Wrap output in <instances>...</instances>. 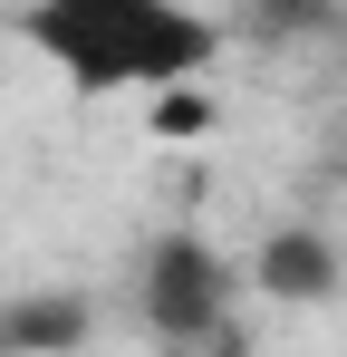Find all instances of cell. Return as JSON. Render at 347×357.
I'll return each mask as SVG.
<instances>
[{
	"instance_id": "1",
	"label": "cell",
	"mask_w": 347,
	"mask_h": 357,
	"mask_svg": "<svg viewBox=\"0 0 347 357\" xmlns=\"http://www.w3.org/2000/svg\"><path fill=\"white\" fill-rule=\"evenodd\" d=\"M10 29L77 97H174L222 59V20L193 0H20Z\"/></svg>"
},
{
	"instance_id": "2",
	"label": "cell",
	"mask_w": 347,
	"mask_h": 357,
	"mask_svg": "<svg viewBox=\"0 0 347 357\" xmlns=\"http://www.w3.org/2000/svg\"><path fill=\"white\" fill-rule=\"evenodd\" d=\"M231 299H241V271H231L222 241L203 232H164L145 261H135V309L164 348H213L231 328Z\"/></svg>"
},
{
	"instance_id": "3",
	"label": "cell",
	"mask_w": 347,
	"mask_h": 357,
	"mask_svg": "<svg viewBox=\"0 0 347 357\" xmlns=\"http://www.w3.org/2000/svg\"><path fill=\"white\" fill-rule=\"evenodd\" d=\"M251 280L270 299H328L338 290V241L318 232V222H280V232L251 251Z\"/></svg>"
},
{
	"instance_id": "4",
	"label": "cell",
	"mask_w": 347,
	"mask_h": 357,
	"mask_svg": "<svg viewBox=\"0 0 347 357\" xmlns=\"http://www.w3.org/2000/svg\"><path fill=\"white\" fill-rule=\"evenodd\" d=\"M87 328H97V309H87L77 290H29V299H0V357H68Z\"/></svg>"
},
{
	"instance_id": "5",
	"label": "cell",
	"mask_w": 347,
	"mask_h": 357,
	"mask_svg": "<svg viewBox=\"0 0 347 357\" xmlns=\"http://www.w3.org/2000/svg\"><path fill=\"white\" fill-rule=\"evenodd\" d=\"M261 29H299V20H328V0H251Z\"/></svg>"
}]
</instances>
